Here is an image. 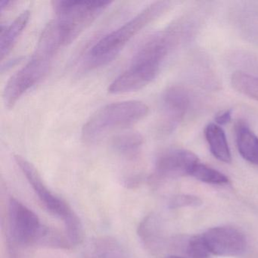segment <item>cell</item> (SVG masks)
I'll use <instances>...</instances> for the list:
<instances>
[{
	"instance_id": "cell-1",
	"label": "cell",
	"mask_w": 258,
	"mask_h": 258,
	"mask_svg": "<svg viewBox=\"0 0 258 258\" xmlns=\"http://www.w3.org/2000/svg\"><path fill=\"white\" fill-rule=\"evenodd\" d=\"M173 3L158 1L151 4L129 22L107 34L90 49L85 61L86 68L104 66L114 59L123 46L151 22L161 17L171 8Z\"/></svg>"
},
{
	"instance_id": "cell-4",
	"label": "cell",
	"mask_w": 258,
	"mask_h": 258,
	"mask_svg": "<svg viewBox=\"0 0 258 258\" xmlns=\"http://www.w3.org/2000/svg\"><path fill=\"white\" fill-rule=\"evenodd\" d=\"M10 232L16 242L23 245L43 244L61 247L64 239L52 229L43 226L38 216L15 198L9 202Z\"/></svg>"
},
{
	"instance_id": "cell-10",
	"label": "cell",
	"mask_w": 258,
	"mask_h": 258,
	"mask_svg": "<svg viewBox=\"0 0 258 258\" xmlns=\"http://www.w3.org/2000/svg\"><path fill=\"white\" fill-rule=\"evenodd\" d=\"M199 162L193 152L182 149H169L161 152L155 164V175L160 179H173L191 174Z\"/></svg>"
},
{
	"instance_id": "cell-15",
	"label": "cell",
	"mask_w": 258,
	"mask_h": 258,
	"mask_svg": "<svg viewBox=\"0 0 258 258\" xmlns=\"http://www.w3.org/2000/svg\"><path fill=\"white\" fill-rule=\"evenodd\" d=\"M139 238L146 248L151 251L159 250L161 244V229L160 220L154 214L145 217L138 226Z\"/></svg>"
},
{
	"instance_id": "cell-9",
	"label": "cell",
	"mask_w": 258,
	"mask_h": 258,
	"mask_svg": "<svg viewBox=\"0 0 258 258\" xmlns=\"http://www.w3.org/2000/svg\"><path fill=\"white\" fill-rule=\"evenodd\" d=\"M202 235L211 253L217 256H238L245 251L247 247L244 235L229 226L211 228Z\"/></svg>"
},
{
	"instance_id": "cell-5",
	"label": "cell",
	"mask_w": 258,
	"mask_h": 258,
	"mask_svg": "<svg viewBox=\"0 0 258 258\" xmlns=\"http://www.w3.org/2000/svg\"><path fill=\"white\" fill-rule=\"evenodd\" d=\"M108 1H53L54 19L63 46L72 43L111 4Z\"/></svg>"
},
{
	"instance_id": "cell-19",
	"label": "cell",
	"mask_w": 258,
	"mask_h": 258,
	"mask_svg": "<svg viewBox=\"0 0 258 258\" xmlns=\"http://www.w3.org/2000/svg\"><path fill=\"white\" fill-rule=\"evenodd\" d=\"M186 252L191 258H209L211 254L203 235L191 237L187 244Z\"/></svg>"
},
{
	"instance_id": "cell-11",
	"label": "cell",
	"mask_w": 258,
	"mask_h": 258,
	"mask_svg": "<svg viewBox=\"0 0 258 258\" xmlns=\"http://www.w3.org/2000/svg\"><path fill=\"white\" fill-rule=\"evenodd\" d=\"M84 258H127L123 246L116 238L100 236L93 238L86 247Z\"/></svg>"
},
{
	"instance_id": "cell-16",
	"label": "cell",
	"mask_w": 258,
	"mask_h": 258,
	"mask_svg": "<svg viewBox=\"0 0 258 258\" xmlns=\"http://www.w3.org/2000/svg\"><path fill=\"white\" fill-rule=\"evenodd\" d=\"M143 143L144 138L141 134L128 132L115 136L111 141V146L121 155L133 156L140 152Z\"/></svg>"
},
{
	"instance_id": "cell-20",
	"label": "cell",
	"mask_w": 258,
	"mask_h": 258,
	"mask_svg": "<svg viewBox=\"0 0 258 258\" xmlns=\"http://www.w3.org/2000/svg\"><path fill=\"white\" fill-rule=\"evenodd\" d=\"M203 204L202 200L197 196L190 195H180L175 196L169 202V207L171 209L185 208V207H199Z\"/></svg>"
},
{
	"instance_id": "cell-18",
	"label": "cell",
	"mask_w": 258,
	"mask_h": 258,
	"mask_svg": "<svg viewBox=\"0 0 258 258\" xmlns=\"http://www.w3.org/2000/svg\"><path fill=\"white\" fill-rule=\"evenodd\" d=\"M190 176H193L198 180L214 185H223L229 182L227 176H225L223 173L202 164L200 161L193 167Z\"/></svg>"
},
{
	"instance_id": "cell-8",
	"label": "cell",
	"mask_w": 258,
	"mask_h": 258,
	"mask_svg": "<svg viewBox=\"0 0 258 258\" xmlns=\"http://www.w3.org/2000/svg\"><path fill=\"white\" fill-rule=\"evenodd\" d=\"M190 102V94L185 87L173 86L164 92L159 123L161 134H171L177 128L189 108Z\"/></svg>"
},
{
	"instance_id": "cell-2",
	"label": "cell",
	"mask_w": 258,
	"mask_h": 258,
	"mask_svg": "<svg viewBox=\"0 0 258 258\" xmlns=\"http://www.w3.org/2000/svg\"><path fill=\"white\" fill-rule=\"evenodd\" d=\"M149 113L146 104L140 101H124L105 105L90 117L82 129L86 143H94L111 131L135 124Z\"/></svg>"
},
{
	"instance_id": "cell-13",
	"label": "cell",
	"mask_w": 258,
	"mask_h": 258,
	"mask_svg": "<svg viewBox=\"0 0 258 258\" xmlns=\"http://www.w3.org/2000/svg\"><path fill=\"white\" fill-rule=\"evenodd\" d=\"M31 17V12L26 10L18 16L10 25L2 26L0 34V56L4 59L11 52L18 39L26 28Z\"/></svg>"
},
{
	"instance_id": "cell-17",
	"label": "cell",
	"mask_w": 258,
	"mask_h": 258,
	"mask_svg": "<svg viewBox=\"0 0 258 258\" xmlns=\"http://www.w3.org/2000/svg\"><path fill=\"white\" fill-rule=\"evenodd\" d=\"M232 87L238 93L258 101V76L238 71L231 78Z\"/></svg>"
},
{
	"instance_id": "cell-6",
	"label": "cell",
	"mask_w": 258,
	"mask_h": 258,
	"mask_svg": "<svg viewBox=\"0 0 258 258\" xmlns=\"http://www.w3.org/2000/svg\"><path fill=\"white\" fill-rule=\"evenodd\" d=\"M181 30L172 27L150 36L137 49L129 69L148 84L155 79L163 63L176 46Z\"/></svg>"
},
{
	"instance_id": "cell-14",
	"label": "cell",
	"mask_w": 258,
	"mask_h": 258,
	"mask_svg": "<svg viewBox=\"0 0 258 258\" xmlns=\"http://www.w3.org/2000/svg\"><path fill=\"white\" fill-rule=\"evenodd\" d=\"M205 136L212 155L220 161L230 163V149L223 130L217 123H211L205 129Z\"/></svg>"
},
{
	"instance_id": "cell-7",
	"label": "cell",
	"mask_w": 258,
	"mask_h": 258,
	"mask_svg": "<svg viewBox=\"0 0 258 258\" xmlns=\"http://www.w3.org/2000/svg\"><path fill=\"white\" fill-rule=\"evenodd\" d=\"M55 55L36 48L31 60L11 77L4 92L6 106L11 108L19 99L49 73Z\"/></svg>"
},
{
	"instance_id": "cell-22",
	"label": "cell",
	"mask_w": 258,
	"mask_h": 258,
	"mask_svg": "<svg viewBox=\"0 0 258 258\" xmlns=\"http://www.w3.org/2000/svg\"><path fill=\"white\" fill-rule=\"evenodd\" d=\"M165 258H183V257H181V256H167V257H165Z\"/></svg>"
},
{
	"instance_id": "cell-3",
	"label": "cell",
	"mask_w": 258,
	"mask_h": 258,
	"mask_svg": "<svg viewBox=\"0 0 258 258\" xmlns=\"http://www.w3.org/2000/svg\"><path fill=\"white\" fill-rule=\"evenodd\" d=\"M15 160L44 208L52 215L62 220L66 237L71 244H81L84 240V228L75 211L46 186L40 173L31 163L20 155H16Z\"/></svg>"
},
{
	"instance_id": "cell-21",
	"label": "cell",
	"mask_w": 258,
	"mask_h": 258,
	"mask_svg": "<svg viewBox=\"0 0 258 258\" xmlns=\"http://www.w3.org/2000/svg\"><path fill=\"white\" fill-rule=\"evenodd\" d=\"M232 120V111L231 110H226L217 114L215 117V122L219 126L226 125L229 123Z\"/></svg>"
},
{
	"instance_id": "cell-12",
	"label": "cell",
	"mask_w": 258,
	"mask_h": 258,
	"mask_svg": "<svg viewBox=\"0 0 258 258\" xmlns=\"http://www.w3.org/2000/svg\"><path fill=\"white\" fill-rule=\"evenodd\" d=\"M237 149L241 156L250 164L258 166V137L246 122L239 120L235 128Z\"/></svg>"
}]
</instances>
